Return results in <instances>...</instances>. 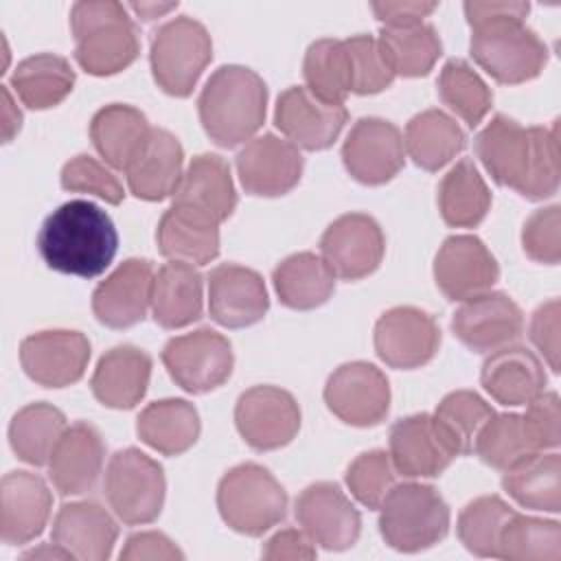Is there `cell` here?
<instances>
[{
	"mask_svg": "<svg viewBox=\"0 0 561 561\" xmlns=\"http://www.w3.org/2000/svg\"><path fill=\"white\" fill-rule=\"evenodd\" d=\"M118 539L116 519L94 500L64 504L53 522V541L66 548L72 559L105 561Z\"/></svg>",
	"mask_w": 561,
	"mask_h": 561,
	"instance_id": "29",
	"label": "cell"
},
{
	"mask_svg": "<svg viewBox=\"0 0 561 561\" xmlns=\"http://www.w3.org/2000/svg\"><path fill=\"white\" fill-rule=\"evenodd\" d=\"M153 274L149 259L123 261L92 294V311L96 320L110 329L138 324L151 307Z\"/></svg>",
	"mask_w": 561,
	"mask_h": 561,
	"instance_id": "23",
	"label": "cell"
},
{
	"mask_svg": "<svg viewBox=\"0 0 561 561\" xmlns=\"http://www.w3.org/2000/svg\"><path fill=\"white\" fill-rule=\"evenodd\" d=\"M90 362V340L72 329H46L22 340L20 364L44 388L77 383Z\"/></svg>",
	"mask_w": 561,
	"mask_h": 561,
	"instance_id": "15",
	"label": "cell"
},
{
	"mask_svg": "<svg viewBox=\"0 0 561 561\" xmlns=\"http://www.w3.org/2000/svg\"><path fill=\"white\" fill-rule=\"evenodd\" d=\"M348 121L344 103H327L305 85L287 88L274 110L280 134L298 149L320 151L331 147Z\"/></svg>",
	"mask_w": 561,
	"mask_h": 561,
	"instance_id": "18",
	"label": "cell"
},
{
	"mask_svg": "<svg viewBox=\"0 0 561 561\" xmlns=\"http://www.w3.org/2000/svg\"><path fill=\"white\" fill-rule=\"evenodd\" d=\"M217 508L232 530L261 537L285 519L287 493L265 467L241 462L219 480Z\"/></svg>",
	"mask_w": 561,
	"mask_h": 561,
	"instance_id": "7",
	"label": "cell"
},
{
	"mask_svg": "<svg viewBox=\"0 0 561 561\" xmlns=\"http://www.w3.org/2000/svg\"><path fill=\"white\" fill-rule=\"evenodd\" d=\"M151 379V357L134 344H118L101 355L90 379L94 399L112 410L140 403Z\"/></svg>",
	"mask_w": 561,
	"mask_h": 561,
	"instance_id": "28",
	"label": "cell"
},
{
	"mask_svg": "<svg viewBox=\"0 0 561 561\" xmlns=\"http://www.w3.org/2000/svg\"><path fill=\"white\" fill-rule=\"evenodd\" d=\"M515 511L500 495H480L471 500L458 515V539L476 557H495L500 535Z\"/></svg>",
	"mask_w": 561,
	"mask_h": 561,
	"instance_id": "47",
	"label": "cell"
},
{
	"mask_svg": "<svg viewBox=\"0 0 561 561\" xmlns=\"http://www.w3.org/2000/svg\"><path fill=\"white\" fill-rule=\"evenodd\" d=\"M296 519L309 539L327 550L355 546L362 517L355 504L333 482H313L296 497Z\"/></svg>",
	"mask_w": 561,
	"mask_h": 561,
	"instance_id": "20",
	"label": "cell"
},
{
	"mask_svg": "<svg viewBox=\"0 0 561 561\" xmlns=\"http://www.w3.org/2000/svg\"><path fill=\"white\" fill-rule=\"evenodd\" d=\"M22 559H72V554L66 548H61L57 541H53V543H42L33 550L24 552Z\"/></svg>",
	"mask_w": 561,
	"mask_h": 561,
	"instance_id": "61",
	"label": "cell"
},
{
	"mask_svg": "<svg viewBox=\"0 0 561 561\" xmlns=\"http://www.w3.org/2000/svg\"><path fill=\"white\" fill-rule=\"evenodd\" d=\"M263 559L270 561H283V559H313L316 557V543L309 539V535L300 528H283L276 535H272L263 550Z\"/></svg>",
	"mask_w": 561,
	"mask_h": 561,
	"instance_id": "56",
	"label": "cell"
},
{
	"mask_svg": "<svg viewBox=\"0 0 561 561\" xmlns=\"http://www.w3.org/2000/svg\"><path fill=\"white\" fill-rule=\"evenodd\" d=\"M377 42L392 72L401 77H425L443 53L440 37L427 22L381 26Z\"/></svg>",
	"mask_w": 561,
	"mask_h": 561,
	"instance_id": "42",
	"label": "cell"
},
{
	"mask_svg": "<svg viewBox=\"0 0 561 561\" xmlns=\"http://www.w3.org/2000/svg\"><path fill=\"white\" fill-rule=\"evenodd\" d=\"M454 335L473 353H491L513 344L524 333V313L504 291H484L454 311Z\"/></svg>",
	"mask_w": 561,
	"mask_h": 561,
	"instance_id": "17",
	"label": "cell"
},
{
	"mask_svg": "<svg viewBox=\"0 0 561 561\" xmlns=\"http://www.w3.org/2000/svg\"><path fill=\"white\" fill-rule=\"evenodd\" d=\"M559 331H561V305H559V298H550L541 302L533 313L530 340L541 353L543 362L552 368V373H559V366H561Z\"/></svg>",
	"mask_w": 561,
	"mask_h": 561,
	"instance_id": "54",
	"label": "cell"
},
{
	"mask_svg": "<svg viewBox=\"0 0 561 561\" xmlns=\"http://www.w3.org/2000/svg\"><path fill=\"white\" fill-rule=\"evenodd\" d=\"M300 149L285 138L263 134L245 142L237 153V173L245 193L256 197H278L289 193L302 175Z\"/></svg>",
	"mask_w": 561,
	"mask_h": 561,
	"instance_id": "21",
	"label": "cell"
},
{
	"mask_svg": "<svg viewBox=\"0 0 561 561\" xmlns=\"http://www.w3.org/2000/svg\"><path fill=\"white\" fill-rule=\"evenodd\" d=\"M184 149L180 140L162 129L151 127L147 140L125 169L129 191L145 202L173 197L184 175Z\"/></svg>",
	"mask_w": 561,
	"mask_h": 561,
	"instance_id": "27",
	"label": "cell"
},
{
	"mask_svg": "<svg viewBox=\"0 0 561 561\" xmlns=\"http://www.w3.org/2000/svg\"><path fill=\"white\" fill-rule=\"evenodd\" d=\"M342 162L348 175L362 184L379 186L390 182L405 164L399 127L379 116L359 118L342 145Z\"/></svg>",
	"mask_w": 561,
	"mask_h": 561,
	"instance_id": "13",
	"label": "cell"
},
{
	"mask_svg": "<svg viewBox=\"0 0 561 561\" xmlns=\"http://www.w3.org/2000/svg\"><path fill=\"white\" fill-rule=\"evenodd\" d=\"M160 357L171 379L191 394L219 388L228 381L234 366L230 340L208 327L171 337Z\"/></svg>",
	"mask_w": 561,
	"mask_h": 561,
	"instance_id": "10",
	"label": "cell"
},
{
	"mask_svg": "<svg viewBox=\"0 0 561 561\" xmlns=\"http://www.w3.org/2000/svg\"><path fill=\"white\" fill-rule=\"evenodd\" d=\"M436 85L440 101L469 127H478L493 105L489 85L465 59L445 61Z\"/></svg>",
	"mask_w": 561,
	"mask_h": 561,
	"instance_id": "45",
	"label": "cell"
},
{
	"mask_svg": "<svg viewBox=\"0 0 561 561\" xmlns=\"http://www.w3.org/2000/svg\"><path fill=\"white\" fill-rule=\"evenodd\" d=\"M465 18L467 22L478 20H491V18H504V15H528L530 4L528 2H465Z\"/></svg>",
	"mask_w": 561,
	"mask_h": 561,
	"instance_id": "58",
	"label": "cell"
},
{
	"mask_svg": "<svg viewBox=\"0 0 561 561\" xmlns=\"http://www.w3.org/2000/svg\"><path fill=\"white\" fill-rule=\"evenodd\" d=\"M204 278L191 263L169 261L153 274L151 313L162 329H182L202 318Z\"/></svg>",
	"mask_w": 561,
	"mask_h": 561,
	"instance_id": "32",
	"label": "cell"
},
{
	"mask_svg": "<svg viewBox=\"0 0 561 561\" xmlns=\"http://www.w3.org/2000/svg\"><path fill=\"white\" fill-rule=\"evenodd\" d=\"M0 92H2V140L11 142L13 136L22 127V112L13 101V96L9 92V85H2Z\"/></svg>",
	"mask_w": 561,
	"mask_h": 561,
	"instance_id": "59",
	"label": "cell"
},
{
	"mask_svg": "<svg viewBox=\"0 0 561 561\" xmlns=\"http://www.w3.org/2000/svg\"><path fill=\"white\" fill-rule=\"evenodd\" d=\"M324 403L346 425H379L390 410L388 377L375 364L346 362L329 375Z\"/></svg>",
	"mask_w": 561,
	"mask_h": 561,
	"instance_id": "11",
	"label": "cell"
},
{
	"mask_svg": "<svg viewBox=\"0 0 561 561\" xmlns=\"http://www.w3.org/2000/svg\"><path fill=\"white\" fill-rule=\"evenodd\" d=\"M234 425L252 449L272 451L298 434L300 408L291 392L278 386H252L237 399Z\"/></svg>",
	"mask_w": 561,
	"mask_h": 561,
	"instance_id": "12",
	"label": "cell"
},
{
	"mask_svg": "<svg viewBox=\"0 0 561 561\" xmlns=\"http://www.w3.org/2000/svg\"><path fill=\"white\" fill-rule=\"evenodd\" d=\"M272 283L285 307L307 311L331 298L335 289V274L320 254L296 252L274 267Z\"/></svg>",
	"mask_w": 561,
	"mask_h": 561,
	"instance_id": "38",
	"label": "cell"
},
{
	"mask_svg": "<svg viewBox=\"0 0 561 561\" xmlns=\"http://www.w3.org/2000/svg\"><path fill=\"white\" fill-rule=\"evenodd\" d=\"M497 559L508 561H559L561 524L533 515L513 513L500 535Z\"/></svg>",
	"mask_w": 561,
	"mask_h": 561,
	"instance_id": "43",
	"label": "cell"
},
{
	"mask_svg": "<svg viewBox=\"0 0 561 561\" xmlns=\"http://www.w3.org/2000/svg\"><path fill=\"white\" fill-rule=\"evenodd\" d=\"M219 224L204 210L171 204L158 221V250L169 261L206 265L219 254Z\"/></svg>",
	"mask_w": 561,
	"mask_h": 561,
	"instance_id": "30",
	"label": "cell"
},
{
	"mask_svg": "<svg viewBox=\"0 0 561 561\" xmlns=\"http://www.w3.org/2000/svg\"><path fill=\"white\" fill-rule=\"evenodd\" d=\"M467 145L462 127L443 110L414 114L403 131V147L412 162L425 171H438L451 162Z\"/></svg>",
	"mask_w": 561,
	"mask_h": 561,
	"instance_id": "36",
	"label": "cell"
},
{
	"mask_svg": "<svg viewBox=\"0 0 561 561\" xmlns=\"http://www.w3.org/2000/svg\"><path fill=\"white\" fill-rule=\"evenodd\" d=\"M449 506L423 482L394 484L379 506V533L399 552H421L445 539Z\"/></svg>",
	"mask_w": 561,
	"mask_h": 561,
	"instance_id": "6",
	"label": "cell"
},
{
	"mask_svg": "<svg viewBox=\"0 0 561 561\" xmlns=\"http://www.w3.org/2000/svg\"><path fill=\"white\" fill-rule=\"evenodd\" d=\"M136 432L158 454L180 456L197 443L202 423L195 405L186 399H160L138 414Z\"/></svg>",
	"mask_w": 561,
	"mask_h": 561,
	"instance_id": "35",
	"label": "cell"
},
{
	"mask_svg": "<svg viewBox=\"0 0 561 561\" xmlns=\"http://www.w3.org/2000/svg\"><path fill=\"white\" fill-rule=\"evenodd\" d=\"M386 252L381 226L366 213L340 215L320 237V256L335 278L359 280L373 274Z\"/></svg>",
	"mask_w": 561,
	"mask_h": 561,
	"instance_id": "14",
	"label": "cell"
},
{
	"mask_svg": "<svg viewBox=\"0 0 561 561\" xmlns=\"http://www.w3.org/2000/svg\"><path fill=\"white\" fill-rule=\"evenodd\" d=\"M149 131L151 127L147 116L134 105L125 103H110L90 121V140L94 149L107 167L118 171L129 167Z\"/></svg>",
	"mask_w": 561,
	"mask_h": 561,
	"instance_id": "34",
	"label": "cell"
},
{
	"mask_svg": "<svg viewBox=\"0 0 561 561\" xmlns=\"http://www.w3.org/2000/svg\"><path fill=\"white\" fill-rule=\"evenodd\" d=\"M373 342L383 364L410 370L427 364L436 355L440 329L427 311L401 305L381 313L375 324Z\"/></svg>",
	"mask_w": 561,
	"mask_h": 561,
	"instance_id": "16",
	"label": "cell"
},
{
	"mask_svg": "<svg viewBox=\"0 0 561 561\" xmlns=\"http://www.w3.org/2000/svg\"><path fill=\"white\" fill-rule=\"evenodd\" d=\"M127 9H131L138 15V20L151 22V20H158V18L167 15L169 11L178 9V2H131V4H127Z\"/></svg>",
	"mask_w": 561,
	"mask_h": 561,
	"instance_id": "60",
	"label": "cell"
},
{
	"mask_svg": "<svg viewBox=\"0 0 561 561\" xmlns=\"http://www.w3.org/2000/svg\"><path fill=\"white\" fill-rule=\"evenodd\" d=\"M561 208L559 204L535 210L522 228V248L528 259L557 265L561 259Z\"/></svg>",
	"mask_w": 561,
	"mask_h": 561,
	"instance_id": "52",
	"label": "cell"
},
{
	"mask_svg": "<svg viewBox=\"0 0 561 561\" xmlns=\"http://www.w3.org/2000/svg\"><path fill=\"white\" fill-rule=\"evenodd\" d=\"M173 204L193 206L213 215L217 221L228 219L237 208V191L228 162L217 153L195 156L182 175Z\"/></svg>",
	"mask_w": 561,
	"mask_h": 561,
	"instance_id": "33",
	"label": "cell"
},
{
	"mask_svg": "<svg viewBox=\"0 0 561 561\" xmlns=\"http://www.w3.org/2000/svg\"><path fill=\"white\" fill-rule=\"evenodd\" d=\"M270 298L259 272L221 263L208 274V311L213 320L228 329L256 324L267 313Z\"/></svg>",
	"mask_w": 561,
	"mask_h": 561,
	"instance_id": "24",
	"label": "cell"
},
{
	"mask_svg": "<svg viewBox=\"0 0 561 561\" xmlns=\"http://www.w3.org/2000/svg\"><path fill=\"white\" fill-rule=\"evenodd\" d=\"M480 383L502 405H526L546 386V370L539 357L519 344L486 353Z\"/></svg>",
	"mask_w": 561,
	"mask_h": 561,
	"instance_id": "31",
	"label": "cell"
},
{
	"mask_svg": "<svg viewBox=\"0 0 561 561\" xmlns=\"http://www.w3.org/2000/svg\"><path fill=\"white\" fill-rule=\"evenodd\" d=\"M210 59V33L195 18L178 15L164 22L151 37V75L158 88L171 96H188Z\"/></svg>",
	"mask_w": 561,
	"mask_h": 561,
	"instance_id": "8",
	"label": "cell"
},
{
	"mask_svg": "<svg viewBox=\"0 0 561 561\" xmlns=\"http://www.w3.org/2000/svg\"><path fill=\"white\" fill-rule=\"evenodd\" d=\"M502 489L524 508L561 511V456L557 451H533L508 467Z\"/></svg>",
	"mask_w": 561,
	"mask_h": 561,
	"instance_id": "37",
	"label": "cell"
},
{
	"mask_svg": "<svg viewBox=\"0 0 561 561\" xmlns=\"http://www.w3.org/2000/svg\"><path fill=\"white\" fill-rule=\"evenodd\" d=\"M59 182L64 191L88 193L112 206L125 199L121 180L112 173V169H107L103 162H99L90 153H79L70 158L61 169Z\"/></svg>",
	"mask_w": 561,
	"mask_h": 561,
	"instance_id": "51",
	"label": "cell"
},
{
	"mask_svg": "<svg viewBox=\"0 0 561 561\" xmlns=\"http://www.w3.org/2000/svg\"><path fill=\"white\" fill-rule=\"evenodd\" d=\"M438 2H373L370 9L383 26H408L425 22Z\"/></svg>",
	"mask_w": 561,
	"mask_h": 561,
	"instance_id": "57",
	"label": "cell"
},
{
	"mask_svg": "<svg viewBox=\"0 0 561 561\" xmlns=\"http://www.w3.org/2000/svg\"><path fill=\"white\" fill-rule=\"evenodd\" d=\"M348 68H351V92L355 94H377L394 81V72L388 66L377 37L353 35L344 39Z\"/></svg>",
	"mask_w": 561,
	"mask_h": 561,
	"instance_id": "50",
	"label": "cell"
},
{
	"mask_svg": "<svg viewBox=\"0 0 561 561\" xmlns=\"http://www.w3.org/2000/svg\"><path fill=\"white\" fill-rule=\"evenodd\" d=\"M491 416L493 408L473 390H454L445 394L434 412V419L456 456L473 451L476 438Z\"/></svg>",
	"mask_w": 561,
	"mask_h": 561,
	"instance_id": "46",
	"label": "cell"
},
{
	"mask_svg": "<svg viewBox=\"0 0 561 561\" xmlns=\"http://www.w3.org/2000/svg\"><path fill=\"white\" fill-rule=\"evenodd\" d=\"M476 156L489 175L526 199H546L559 188L557 127H522L495 114L476 136Z\"/></svg>",
	"mask_w": 561,
	"mask_h": 561,
	"instance_id": "1",
	"label": "cell"
},
{
	"mask_svg": "<svg viewBox=\"0 0 561 561\" xmlns=\"http://www.w3.org/2000/svg\"><path fill=\"white\" fill-rule=\"evenodd\" d=\"M305 88L327 103H344L351 94V68L344 39L322 37L309 44L302 61Z\"/></svg>",
	"mask_w": 561,
	"mask_h": 561,
	"instance_id": "44",
	"label": "cell"
},
{
	"mask_svg": "<svg viewBox=\"0 0 561 561\" xmlns=\"http://www.w3.org/2000/svg\"><path fill=\"white\" fill-rule=\"evenodd\" d=\"M491 208V191L480 175L478 167L462 158L458 160L438 184V210L451 228L478 226Z\"/></svg>",
	"mask_w": 561,
	"mask_h": 561,
	"instance_id": "40",
	"label": "cell"
},
{
	"mask_svg": "<svg viewBox=\"0 0 561 561\" xmlns=\"http://www.w3.org/2000/svg\"><path fill=\"white\" fill-rule=\"evenodd\" d=\"M103 491L110 508L123 524H149L164 506V469L136 447L121 449L107 462Z\"/></svg>",
	"mask_w": 561,
	"mask_h": 561,
	"instance_id": "9",
	"label": "cell"
},
{
	"mask_svg": "<svg viewBox=\"0 0 561 561\" xmlns=\"http://www.w3.org/2000/svg\"><path fill=\"white\" fill-rule=\"evenodd\" d=\"M522 423L535 451L557 449L561 440V408L557 392L541 390L530 399L522 414Z\"/></svg>",
	"mask_w": 561,
	"mask_h": 561,
	"instance_id": "53",
	"label": "cell"
},
{
	"mask_svg": "<svg viewBox=\"0 0 561 561\" xmlns=\"http://www.w3.org/2000/svg\"><path fill=\"white\" fill-rule=\"evenodd\" d=\"M105 462L101 432L85 421L68 425L50 460L48 478L59 495H83L94 489Z\"/></svg>",
	"mask_w": 561,
	"mask_h": 561,
	"instance_id": "26",
	"label": "cell"
},
{
	"mask_svg": "<svg viewBox=\"0 0 561 561\" xmlns=\"http://www.w3.org/2000/svg\"><path fill=\"white\" fill-rule=\"evenodd\" d=\"M469 26L471 57L497 83L517 85L530 81L548 64V46L526 26L524 15L478 20Z\"/></svg>",
	"mask_w": 561,
	"mask_h": 561,
	"instance_id": "5",
	"label": "cell"
},
{
	"mask_svg": "<svg viewBox=\"0 0 561 561\" xmlns=\"http://www.w3.org/2000/svg\"><path fill=\"white\" fill-rule=\"evenodd\" d=\"M53 508L48 484L31 471H9L0 482V537L9 546L42 535Z\"/></svg>",
	"mask_w": 561,
	"mask_h": 561,
	"instance_id": "25",
	"label": "cell"
},
{
	"mask_svg": "<svg viewBox=\"0 0 561 561\" xmlns=\"http://www.w3.org/2000/svg\"><path fill=\"white\" fill-rule=\"evenodd\" d=\"M500 278V265L482 239L473 234H451L443 241L434 259V280L447 300H469Z\"/></svg>",
	"mask_w": 561,
	"mask_h": 561,
	"instance_id": "19",
	"label": "cell"
},
{
	"mask_svg": "<svg viewBox=\"0 0 561 561\" xmlns=\"http://www.w3.org/2000/svg\"><path fill=\"white\" fill-rule=\"evenodd\" d=\"M70 61L55 53H39L22 59L13 75L11 88L15 96L31 110H48L59 105L75 85Z\"/></svg>",
	"mask_w": 561,
	"mask_h": 561,
	"instance_id": "39",
	"label": "cell"
},
{
	"mask_svg": "<svg viewBox=\"0 0 561 561\" xmlns=\"http://www.w3.org/2000/svg\"><path fill=\"white\" fill-rule=\"evenodd\" d=\"M70 28L75 35V59L88 75H116L131 66L140 53L138 28L121 2H75Z\"/></svg>",
	"mask_w": 561,
	"mask_h": 561,
	"instance_id": "4",
	"label": "cell"
},
{
	"mask_svg": "<svg viewBox=\"0 0 561 561\" xmlns=\"http://www.w3.org/2000/svg\"><path fill=\"white\" fill-rule=\"evenodd\" d=\"M473 451L480 456V460L497 471H506L524 456L533 454V445L524 432L522 414L515 412H502L495 414L484 423L480 430Z\"/></svg>",
	"mask_w": 561,
	"mask_h": 561,
	"instance_id": "48",
	"label": "cell"
},
{
	"mask_svg": "<svg viewBox=\"0 0 561 561\" xmlns=\"http://www.w3.org/2000/svg\"><path fill=\"white\" fill-rule=\"evenodd\" d=\"M66 430L68 423L59 408L44 401L28 403L11 419L9 443L22 462L44 467Z\"/></svg>",
	"mask_w": 561,
	"mask_h": 561,
	"instance_id": "41",
	"label": "cell"
},
{
	"mask_svg": "<svg viewBox=\"0 0 561 561\" xmlns=\"http://www.w3.org/2000/svg\"><path fill=\"white\" fill-rule=\"evenodd\" d=\"M118 232L112 217L88 199H70L57 206L37 232L42 261L61 274L94 278L114 261Z\"/></svg>",
	"mask_w": 561,
	"mask_h": 561,
	"instance_id": "2",
	"label": "cell"
},
{
	"mask_svg": "<svg viewBox=\"0 0 561 561\" xmlns=\"http://www.w3.org/2000/svg\"><path fill=\"white\" fill-rule=\"evenodd\" d=\"M267 85L245 66L217 68L202 88L197 112L206 136L219 147L250 140L265 121Z\"/></svg>",
	"mask_w": 561,
	"mask_h": 561,
	"instance_id": "3",
	"label": "cell"
},
{
	"mask_svg": "<svg viewBox=\"0 0 561 561\" xmlns=\"http://www.w3.org/2000/svg\"><path fill=\"white\" fill-rule=\"evenodd\" d=\"M397 471L390 454L383 449H370L359 454L346 469V486L351 495L368 506L379 508L390 489L397 484Z\"/></svg>",
	"mask_w": 561,
	"mask_h": 561,
	"instance_id": "49",
	"label": "cell"
},
{
	"mask_svg": "<svg viewBox=\"0 0 561 561\" xmlns=\"http://www.w3.org/2000/svg\"><path fill=\"white\" fill-rule=\"evenodd\" d=\"M388 454L394 471L405 478H436L456 458L434 414L427 412L403 416L390 427Z\"/></svg>",
	"mask_w": 561,
	"mask_h": 561,
	"instance_id": "22",
	"label": "cell"
},
{
	"mask_svg": "<svg viewBox=\"0 0 561 561\" xmlns=\"http://www.w3.org/2000/svg\"><path fill=\"white\" fill-rule=\"evenodd\" d=\"M121 559H125V561H156V559L173 561V559H184V552L164 533L145 530V533L131 535L125 541V546L121 550Z\"/></svg>",
	"mask_w": 561,
	"mask_h": 561,
	"instance_id": "55",
	"label": "cell"
}]
</instances>
